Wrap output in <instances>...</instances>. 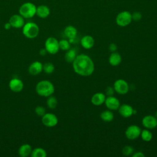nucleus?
Returning <instances> with one entry per match:
<instances>
[{
	"mask_svg": "<svg viewBox=\"0 0 157 157\" xmlns=\"http://www.w3.org/2000/svg\"><path fill=\"white\" fill-rule=\"evenodd\" d=\"M113 89L119 94H125L129 91V86L126 81L123 79L117 80L113 84Z\"/></svg>",
	"mask_w": 157,
	"mask_h": 157,
	"instance_id": "nucleus-7",
	"label": "nucleus"
},
{
	"mask_svg": "<svg viewBox=\"0 0 157 157\" xmlns=\"http://www.w3.org/2000/svg\"><path fill=\"white\" fill-rule=\"evenodd\" d=\"M155 117L157 118V111H156V112H155Z\"/></svg>",
	"mask_w": 157,
	"mask_h": 157,
	"instance_id": "nucleus-37",
	"label": "nucleus"
},
{
	"mask_svg": "<svg viewBox=\"0 0 157 157\" xmlns=\"http://www.w3.org/2000/svg\"><path fill=\"white\" fill-rule=\"evenodd\" d=\"M77 56L76 50L74 48H69L66 51L64 55L65 60L68 63H72Z\"/></svg>",
	"mask_w": 157,
	"mask_h": 157,
	"instance_id": "nucleus-22",
	"label": "nucleus"
},
{
	"mask_svg": "<svg viewBox=\"0 0 157 157\" xmlns=\"http://www.w3.org/2000/svg\"><path fill=\"white\" fill-rule=\"evenodd\" d=\"M100 117L103 121L105 122H110L113 120L114 115L113 112L110 110H106L102 111L101 113Z\"/></svg>",
	"mask_w": 157,
	"mask_h": 157,
	"instance_id": "nucleus-23",
	"label": "nucleus"
},
{
	"mask_svg": "<svg viewBox=\"0 0 157 157\" xmlns=\"http://www.w3.org/2000/svg\"><path fill=\"white\" fill-rule=\"evenodd\" d=\"M18 11L24 18H31L36 15V6L33 2H26L20 7Z\"/></svg>",
	"mask_w": 157,
	"mask_h": 157,
	"instance_id": "nucleus-3",
	"label": "nucleus"
},
{
	"mask_svg": "<svg viewBox=\"0 0 157 157\" xmlns=\"http://www.w3.org/2000/svg\"><path fill=\"white\" fill-rule=\"evenodd\" d=\"M71 43L69 42V40L66 39H61L59 41V49L64 50V51H67L71 48Z\"/></svg>",
	"mask_w": 157,
	"mask_h": 157,
	"instance_id": "nucleus-28",
	"label": "nucleus"
},
{
	"mask_svg": "<svg viewBox=\"0 0 157 157\" xmlns=\"http://www.w3.org/2000/svg\"><path fill=\"white\" fill-rule=\"evenodd\" d=\"M47 50L45 48H41L39 51V54L41 55V56H45L46 55V54L47 53Z\"/></svg>",
	"mask_w": 157,
	"mask_h": 157,
	"instance_id": "nucleus-35",
	"label": "nucleus"
},
{
	"mask_svg": "<svg viewBox=\"0 0 157 157\" xmlns=\"http://www.w3.org/2000/svg\"><path fill=\"white\" fill-rule=\"evenodd\" d=\"M105 98L106 97L104 93H96L92 96L91 98V102L93 105L96 106H99L104 103Z\"/></svg>",
	"mask_w": 157,
	"mask_h": 157,
	"instance_id": "nucleus-16",
	"label": "nucleus"
},
{
	"mask_svg": "<svg viewBox=\"0 0 157 157\" xmlns=\"http://www.w3.org/2000/svg\"><path fill=\"white\" fill-rule=\"evenodd\" d=\"M132 17V20L138 21L141 20L142 18V14L139 12H134L132 13H131Z\"/></svg>",
	"mask_w": 157,
	"mask_h": 157,
	"instance_id": "nucleus-31",
	"label": "nucleus"
},
{
	"mask_svg": "<svg viewBox=\"0 0 157 157\" xmlns=\"http://www.w3.org/2000/svg\"><path fill=\"white\" fill-rule=\"evenodd\" d=\"M141 133V129L137 125L129 126L125 131V136L129 140H134L138 138Z\"/></svg>",
	"mask_w": 157,
	"mask_h": 157,
	"instance_id": "nucleus-9",
	"label": "nucleus"
},
{
	"mask_svg": "<svg viewBox=\"0 0 157 157\" xmlns=\"http://www.w3.org/2000/svg\"><path fill=\"white\" fill-rule=\"evenodd\" d=\"M41 120L42 124L48 128L55 126L58 122L57 117L52 113H45L42 117Z\"/></svg>",
	"mask_w": 157,
	"mask_h": 157,
	"instance_id": "nucleus-8",
	"label": "nucleus"
},
{
	"mask_svg": "<svg viewBox=\"0 0 157 157\" xmlns=\"http://www.w3.org/2000/svg\"><path fill=\"white\" fill-rule=\"evenodd\" d=\"M35 112L37 115L39 117H42L45 113V109L44 107L39 105L36 107Z\"/></svg>",
	"mask_w": 157,
	"mask_h": 157,
	"instance_id": "nucleus-30",
	"label": "nucleus"
},
{
	"mask_svg": "<svg viewBox=\"0 0 157 157\" xmlns=\"http://www.w3.org/2000/svg\"><path fill=\"white\" fill-rule=\"evenodd\" d=\"M132 157H144L145 155L141 151H136L132 153Z\"/></svg>",
	"mask_w": 157,
	"mask_h": 157,
	"instance_id": "nucleus-34",
	"label": "nucleus"
},
{
	"mask_svg": "<svg viewBox=\"0 0 157 157\" xmlns=\"http://www.w3.org/2000/svg\"><path fill=\"white\" fill-rule=\"evenodd\" d=\"M23 34L28 39H34L36 37L39 33V28L38 25L33 22H28L22 27Z\"/></svg>",
	"mask_w": 157,
	"mask_h": 157,
	"instance_id": "nucleus-4",
	"label": "nucleus"
},
{
	"mask_svg": "<svg viewBox=\"0 0 157 157\" xmlns=\"http://www.w3.org/2000/svg\"><path fill=\"white\" fill-rule=\"evenodd\" d=\"M64 34L66 37H67L69 39H74L77 36V30L74 26L72 25H69L65 28L64 30Z\"/></svg>",
	"mask_w": 157,
	"mask_h": 157,
	"instance_id": "nucleus-21",
	"label": "nucleus"
},
{
	"mask_svg": "<svg viewBox=\"0 0 157 157\" xmlns=\"http://www.w3.org/2000/svg\"><path fill=\"white\" fill-rule=\"evenodd\" d=\"M109 62L111 66H117L121 62V56L118 52H112L109 58Z\"/></svg>",
	"mask_w": 157,
	"mask_h": 157,
	"instance_id": "nucleus-19",
	"label": "nucleus"
},
{
	"mask_svg": "<svg viewBox=\"0 0 157 157\" xmlns=\"http://www.w3.org/2000/svg\"><path fill=\"white\" fill-rule=\"evenodd\" d=\"M11 28H12L11 25L10 24V23H9V21L7 22V23H6L4 24V28H5L6 29L9 30V29H10Z\"/></svg>",
	"mask_w": 157,
	"mask_h": 157,
	"instance_id": "nucleus-36",
	"label": "nucleus"
},
{
	"mask_svg": "<svg viewBox=\"0 0 157 157\" xmlns=\"http://www.w3.org/2000/svg\"><path fill=\"white\" fill-rule=\"evenodd\" d=\"M31 156L32 157H45L47 156V152L44 148L37 147L32 150Z\"/></svg>",
	"mask_w": 157,
	"mask_h": 157,
	"instance_id": "nucleus-24",
	"label": "nucleus"
},
{
	"mask_svg": "<svg viewBox=\"0 0 157 157\" xmlns=\"http://www.w3.org/2000/svg\"><path fill=\"white\" fill-rule=\"evenodd\" d=\"M114 89L113 87L112 86H107V88L105 90V95H107V96H113L114 94Z\"/></svg>",
	"mask_w": 157,
	"mask_h": 157,
	"instance_id": "nucleus-32",
	"label": "nucleus"
},
{
	"mask_svg": "<svg viewBox=\"0 0 157 157\" xmlns=\"http://www.w3.org/2000/svg\"><path fill=\"white\" fill-rule=\"evenodd\" d=\"M72 67L76 74L83 77L91 75L94 71V64L92 59L84 53L77 55L72 62Z\"/></svg>",
	"mask_w": 157,
	"mask_h": 157,
	"instance_id": "nucleus-1",
	"label": "nucleus"
},
{
	"mask_svg": "<svg viewBox=\"0 0 157 157\" xmlns=\"http://www.w3.org/2000/svg\"><path fill=\"white\" fill-rule=\"evenodd\" d=\"M45 48L51 55H55L59 50V41L53 37H48L45 42Z\"/></svg>",
	"mask_w": 157,
	"mask_h": 157,
	"instance_id": "nucleus-6",
	"label": "nucleus"
},
{
	"mask_svg": "<svg viewBox=\"0 0 157 157\" xmlns=\"http://www.w3.org/2000/svg\"><path fill=\"white\" fill-rule=\"evenodd\" d=\"M36 91L40 96L48 97L54 93L55 87L51 82L46 80H41L37 83Z\"/></svg>",
	"mask_w": 157,
	"mask_h": 157,
	"instance_id": "nucleus-2",
	"label": "nucleus"
},
{
	"mask_svg": "<svg viewBox=\"0 0 157 157\" xmlns=\"http://www.w3.org/2000/svg\"><path fill=\"white\" fill-rule=\"evenodd\" d=\"M32 148L29 144H25L21 145L18 149V155L21 157H27L31 155L32 152Z\"/></svg>",
	"mask_w": 157,
	"mask_h": 157,
	"instance_id": "nucleus-20",
	"label": "nucleus"
},
{
	"mask_svg": "<svg viewBox=\"0 0 157 157\" xmlns=\"http://www.w3.org/2000/svg\"><path fill=\"white\" fill-rule=\"evenodd\" d=\"M109 51L112 52H116L117 50V46L116 44H115L114 43H112L109 45Z\"/></svg>",
	"mask_w": 157,
	"mask_h": 157,
	"instance_id": "nucleus-33",
	"label": "nucleus"
},
{
	"mask_svg": "<svg viewBox=\"0 0 157 157\" xmlns=\"http://www.w3.org/2000/svg\"><path fill=\"white\" fill-rule=\"evenodd\" d=\"M134 153V148L130 145H126L123 148L122 153L124 156H130L132 155Z\"/></svg>",
	"mask_w": 157,
	"mask_h": 157,
	"instance_id": "nucleus-29",
	"label": "nucleus"
},
{
	"mask_svg": "<svg viewBox=\"0 0 157 157\" xmlns=\"http://www.w3.org/2000/svg\"><path fill=\"white\" fill-rule=\"evenodd\" d=\"M80 44L83 48L88 50L94 46V40L92 36L90 35H86L81 39Z\"/></svg>",
	"mask_w": 157,
	"mask_h": 157,
	"instance_id": "nucleus-18",
	"label": "nucleus"
},
{
	"mask_svg": "<svg viewBox=\"0 0 157 157\" xmlns=\"http://www.w3.org/2000/svg\"><path fill=\"white\" fill-rule=\"evenodd\" d=\"M140 136L142 139L145 142L150 141L153 137L152 133L148 129H144V130L141 131V133H140Z\"/></svg>",
	"mask_w": 157,
	"mask_h": 157,
	"instance_id": "nucleus-25",
	"label": "nucleus"
},
{
	"mask_svg": "<svg viewBox=\"0 0 157 157\" xmlns=\"http://www.w3.org/2000/svg\"><path fill=\"white\" fill-rule=\"evenodd\" d=\"M58 101L56 98L55 96H50L48 97L47 99V107L51 109H54L57 106Z\"/></svg>",
	"mask_w": 157,
	"mask_h": 157,
	"instance_id": "nucleus-26",
	"label": "nucleus"
},
{
	"mask_svg": "<svg viewBox=\"0 0 157 157\" xmlns=\"http://www.w3.org/2000/svg\"><path fill=\"white\" fill-rule=\"evenodd\" d=\"M115 21L118 26L125 27L129 25L132 21L131 13L127 10L122 11L117 15Z\"/></svg>",
	"mask_w": 157,
	"mask_h": 157,
	"instance_id": "nucleus-5",
	"label": "nucleus"
},
{
	"mask_svg": "<svg viewBox=\"0 0 157 157\" xmlns=\"http://www.w3.org/2000/svg\"><path fill=\"white\" fill-rule=\"evenodd\" d=\"M120 115L124 118H129L134 114V109L130 105L122 104L118 108Z\"/></svg>",
	"mask_w": 157,
	"mask_h": 157,
	"instance_id": "nucleus-14",
	"label": "nucleus"
},
{
	"mask_svg": "<svg viewBox=\"0 0 157 157\" xmlns=\"http://www.w3.org/2000/svg\"><path fill=\"white\" fill-rule=\"evenodd\" d=\"M54 70H55V66L52 63L47 62L43 65L42 71H44V72L47 74H50L53 73Z\"/></svg>",
	"mask_w": 157,
	"mask_h": 157,
	"instance_id": "nucleus-27",
	"label": "nucleus"
},
{
	"mask_svg": "<svg viewBox=\"0 0 157 157\" xmlns=\"http://www.w3.org/2000/svg\"><path fill=\"white\" fill-rule=\"evenodd\" d=\"M9 22L11 25L12 28H22L25 23V18L20 14H14L12 15L9 20Z\"/></svg>",
	"mask_w": 157,
	"mask_h": 157,
	"instance_id": "nucleus-11",
	"label": "nucleus"
},
{
	"mask_svg": "<svg viewBox=\"0 0 157 157\" xmlns=\"http://www.w3.org/2000/svg\"><path fill=\"white\" fill-rule=\"evenodd\" d=\"M50 13V10L47 6L40 5L36 7V15H37L39 17L41 18H45L49 16Z\"/></svg>",
	"mask_w": 157,
	"mask_h": 157,
	"instance_id": "nucleus-17",
	"label": "nucleus"
},
{
	"mask_svg": "<svg viewBox=\"0 0 157 157\" xmlns=\"http://www.w3.org/2000/svg\"><path fill=\"white\" fill-rule=\"evenodd\" d=\"M104 104L107 108L110 110H118L119 107L120 106V101L117 98L113 96H107V98H105Z\"/></svg>",
	"mask_w": 157,
	"mask_h": 157,
	"instance_id": "nucleus-12",
	"label": "nucleus"
},
{
	"mask_svg": "<svg viewBox=\"0 0 157 157\" xmlns=\"http://www.w3.org/2000/svg\"><path fill=\"white\" fill-rule=\"evenodd\" d=\"M142 124L146 129H154L157 126V118L153 115L145 116L142 120Z\"/></svg>",
	"mask_w": 157,
	"mask_h": 157,
	"instance_id": "nucleus-10",
	"label": "nucleus"
},
{
	"mask_svg": "<svg viewBox=\"0 0 157 157\" xmlns=\"http://www.w3.org/2000/svg\"><path fill=\"white\" fill-rule=\"evenodd\" d=\"M43 69V64L39 61L33 62L28 67V72L32 75L39 74Z\"/></svg>",
	"mask_w": 157,
	"mask_h": 157,
	"instance_id": "nucleus-15",
	"label": "nucleus"
},
{
	"mask_svg": "<svg viewBox=\"0 0 157 157\" xmlns=\"http://www.w3.org/2000/svg\"><path fill=\"white\" fill-rule=\"evenodd\" d=\"M24 85L23 82L18 78H14L10 80L9 83V87L10 90L15 93L20 92L23 88Z\"/></svg>",
	"mask_w": 157,
	"mask_h": 157,
	"instance_id": "nucleus-13",
	"label": "nucleus"
}]
</instances>
